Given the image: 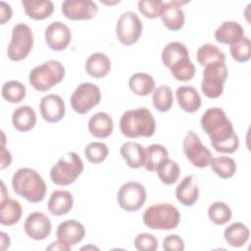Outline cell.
I'll return each instance as SVG.
<instances>
[{
	"label": "cell",
	"instance_id": "cell-42",
	"mask_svg": "<svg viewBox=\"0 0 251 251\" xmlns=\"http://www.w3.org/2000/svg\"><path fill=\"white\" fill-rule=\"evenodd\" d=\"M164 2L161 0H140L137 7L141 15L147 19L160 18Z\"/></svg>",
	"mask_w": 251,
	"mask_h": 251
},
{
	"label": "cell",
	"instance_id": "cell-25",
	"mask_svg": "<svg viewBox=\"0 0 251 251\" xmlns=\"http://www.w3.org/2000/svg\"><path fill=\"white\" fill-rule=\"evenodd\" d=\"M120 153L126 165L131 169L144 166L145 148L137 142H126L121 146Z\"/></svg>",
	"mask_w": 251,
	"mask_h": 251
},
{
	"label": "cell",
	"instance_id": "cell-2",
	"mask_svg": "<svg viewBox=\"0 0 251 251\" xmlns=\"http://www.w3.org/2000/svg\"><path fill=\"white\" fill-rule=\"evenodd\" d=\"M12 187L30 203L41 202L46 195L45 181L39 173L30 168H21L13 175Z\"/></svg>",
	"mask_w": 251,
	"mask_h": 251
},
{
	"label": "cell",
	"instance_id": "cell-39",
	"mask_svg": "<svg viewBox=\"0 0 251 251\" xmlns=\"http://www.w3.org/2000/svg\"><path fill=\"white\" fill-rule=\"evenodd\" d=\"M170 70L173 76L179 81H188L192 79L195 75V67L189 58L180 59L176 62Z\"/></svg>",
	"mask_w": 251,
	"mask_h": 251
},
{
	"label": "cell",
	"instance_id": "cell-23",
	"mask_svg": "<svg viewBox=\"0 0 251 251\" xmlns=\"http://www.w3.org/2000/svg\"><path fill=\"white\" fill-rule=\"evenodd\" d=\"M89 132L97 138H106L112 134L114 123L110 115L105 112H98L91 116L88 121Z\"/></svg>",
	"mask_w": 251,
	"mask_h": 251
},
{
	"label": "cell",
	"instance_id": "cell-6",
	"mask_svg": "<svg viewBox=\"0 0 251 251\" xmlns=\"http://www.w3.org/2000/svg\"><path fill=\"white\" fill-rule=\"evenodd\" d=\"M83 168L80 157L75 152H68L51 168L50 178L56 185L67 186L76 180Z\"/></svg>",
	"mask_w": 251,
	"mask_h": 251
},
{
	"label": "cell",
	"instance_id": "cell-27",
	"mask_svg": "<svg viewBox=\"0 0 251 251\" xmlns=\"http://www.w3.org/2000/svg\"><path fill=\"white\" fill-rule=\"evenodd\" d=\"M22 4L25 14L36 21L50 17L54 11V4L49 0H23Z\"/></svg>",
	"mask_w": 251,
	"mask_h": 251
},
{
	"label": "cell",
	"instance_id": "cell-15",
	"mask_svg": "<svg viewBox=\"0 0 251 251\" xmlns=\"http://www.w3.org/2000/svg\"><path fill=\"white\" fill-rule=\"evenodd\" d=\"M45 41L54 51L65 50L72 40V32L67 25L57 21L51 23L45 29Z\"/></svg>",
	"mask_w": 251,
	"mask_h": 251
},
{
	"label": "cell",
	"instance_id": "cell-13",
	"mask_svg": "<svg viewBox=\"0 0 251 251\" xmlns=\"http://www.w3.org/2000/svg\"><path fill=\"white\" fill-rule=\"evenodd\" d=\"M62 13L72 21H87L96 16L98 6L91 0H66L62 3Z\"/></svg>",
	"mask_w": 251,
	"mask_h": 251
},
{
	"label": "cell",
	"instance_id": "cell-19",
	"mask_svg": "<svg viewBox=\"0 0 251 251\" xmlns=\"http://www.w3.org/2000/svg\"><path fill=\"white\" fill-rule=\"evenodd\" d=\"M176 197L183 206H193L199 197L197 179L194 176H186L176 188Z\"/></svg>",
	"mask_w": 251,
	"mask_h": 251
},
{
	"label": "cell",
	"instance_id": "cell-50",
	"mask_svg": "<svg viewBox=\"0 0 251 251\" xmlns=\"http://www.w3.org/2000/svg\"><path fill=\"white\" fill-rule=\"evenodd\" d=\"M84 249H96V250H98V248L97 247H95V246H84V247H82L81 248V250H84Z\"/></svg>",
	"mask_w": 251,
	"mask_h": 251
},
{
	"label": "cell",
	"instance_id": "cell-28",
	"mask_svg": "<svg viewBox=\"0 0 251 251\" xmlns=\"http://www.w3.org/2000/svg\"><path fill=\"white\" fill-rule=\"evenodd\" d=\"M250 231L246 225L240 222L229 225L224 231L226 242L231 247H242L249 239Z\"/></svg>",
	"mask_w": 251,
	"mask_h": 251
},
{
	"label": "cell",
	"instance_id": "cell-29",
	"mask_svg": "<svg viewBox=\"0 0 251 251\" xmlns=\"http://www.w3.org/2000/svg\"><path fill=\"white\" fill-rule=\"evenodd\" d=\"M23 209L19 201L6 198L0 205V223L3 226H13L17 224L22 217Z\"/></svg>",
	"mask_w": 251,
	"mask_h": 251
},
{
	"label": "cell",
	"instance_id": "cell-1",
	"mask_svg": "<svg viewBox=\"0 0 251 251\" xmlns=\"http://www.w3.org/2000/svg\"><path fill=\"white\" fill-rule=\"evenodd\" d=\"M200 124L217 152L231 154L237 150L239 138L234 131L232 123L222 108L207 109L201 117Z\"/></svg>",
	"mask_w": 251,
	"mask_h": 251
},
{
	"label": "cell",
	"instance_id": "cell-47",
	"mask_svg": "<svg viewBox=\"0 0 251 251\" xmlns=\"http://www.w3.org/2000/svg\"><path fill=\"white\" fill-rule=\"evenodd\" d=\"M71 248H72V247H70L69 245L65 244L64 242H62V241H60V240L58 239V240H56V241L52 242V244H51V245L47 246V247H46V250H55V251H57V250H59V251H70V250H71Z\"/></svg>",
	"mask_w": 251,
	"mask_h": 251
},
{
	"label": "cell",
	"instance_id": "cell-12",
	"mask_svg": "<svg viewBox=\"0 0 251 251\" xmlns=\"http://www.w3.org/2000/svg\"><path fill=\"white\" fill-rule=\"evenodd\" d=\"M147 193L145 187L136 181H127L124 183L117 194V200L120 207L127 212L139 210L146 201Z\"/></svg>",
	"mask_w": 251,
	"mask_h": 251
},
{
	"label": "cell",
	"instance_id": "cell-37",
	"mask_svg": "<svg viewBox=\"0 0 251 251\" xmlns=\"http://www.w3.org/2000/svg\"><path fill=\"white\" fill-rule=\"evenodd\" d=\"M231 209L225 202L215 201L208 208V217L215 225H226L231 220Z\"/></svg>",
	"mask_w": 251,
	"mask_h": 251
},
{
	"label": "cell",
	"instance_id": "cell-35",
	"mask_svg": "<svg viewBox=\"0 0 251 251\" xmlns=\"http://www.w3.org/2000/svg\"><path fill=\"white\" fill-rule=\"evenodd\" d=\"M210 166L214 173L223 179L229 178L236 173V163L233 159L226 156L212 158Z\"/></svg>",
	"mask_w": 251,
	"mask_h": 251
},
{
	"label": "cell",
	"instance_id": "cell-48",
	"mask_svg": "<svg viewBox=\"0 0 251 251\" xmlns=\"http://www.w3.org/2000/svg\"><path fill=\"white\" fill-rule=\"evenodd\" d=\"M0 235H1V247L0 248H1L2 251H4V250H6L7 248L10 247L11 240H10V237L3 231H1Z\"/></svg>",
	"mask_w": 251,
	"mask_h": 251
},
{
	"label": "cell",
	"instance_id": "cell-41",
	"mask_svg": "<svg viewBox=\"0 0 251 251\" xmlns=\"http://www.w3.org/2000/svg\"><path fill=\"white\" fill-rule=\"evenodd\" d=\"M229 51L234 61L239 63H245L249 61L251 57V43L249 37L245 36L242 40L231 44Z\"/></svg>",
	"mask_w": 251,
	"mask_h": 251
},
{
	"label": "cell",
	"instance_id": "cell-9",
	"mask_svg": "<svg viewBox=\"0 0 251 251\" xmlns=\"http://www.w3.org/2000/svg\"><path fill=\"white\" fill-rule=\"evenodd\" d=\"M101 100L99 87L91 82L80 83L71 95L70 101L73 110L77 114H86Z\"/></svg>",
	"mask_w": 251,
	"mask_h": 251
},
{
	"label": "cell",
	"instance_id": "cell-4",
	"mask_svg": "<svg viewBox=\"0 0 251 251\" xmlns=\"http://www.w3.org/2000/svg\"><path fill=\"white\" fill-rule=\"evenodd\" d=\"M143 223L151 229L171 230L180 222V214L176 207L170 203H158L148 207L142 216Z\"/></svg>",
	"mask_w": 251,
	"mask_h": 251
},
{
	"label": "cell",
	"instance_id": "cell-16",
	"mask_svg": "<svg viewBox=\"0 0 251 251\" xmlns=\"http://www.w3.org/2000/svg\"><path fill=\"white\" fill-rule=\"evenodd\" d=\"M39 111L41 117L47 123H58L65 116V102L63 98L57 94L45 95L40 100Z\"/></svg>",
	"mask_w": 251,
	"mask_h": 251
},
{
	"label": "cell",
	"instance_id": "cell-46",
	"mask_svg": "<svg viewBox=\"0 0 251 251\" xmlns=\"http://www.w3.org/2000/svg\"><path fill=\"white\" fill-rule=\"evenodd\" d=\"M2 135H3V142H2V157H1V166H0V169L1 170H4L5 168L9 167L11 162H12V155L11 153L6 150L5 148V137H4V134L2 132Z\"/></svg>",
	"mask_w": 251,
	"mask_h": 251
},
{
	"label": "cell",
	"instance_id": "cell-45",
	"mask_svg": "<svg viewBox=\"0 0 251 251\" xmlns=\"http://www.w3.org/2000/svg\"><path fill=\"white\" fill-rule=\"evenodd\" d=\"M12 8L11 6L4 2V1H0V23L1 25H4L6 22L10 21L12 18Z\"/></svg>",
	"mask_w": 251,
	"mask_h": 251
},
{
	"label": "cell",
	"instance_id": "cell-17",
	"mask_svg": "<svg viewBox=\"0 0 251 251\" xmlns=\"http://www.w3.org/2000/svg\"><path fill=\"white\" fill-rule=\"evenodd\" d=\"M187 1L174 0L170 2H164L161 19L164 25L173 31L179 30L184 25V13L181 9V5L186 4Z\"/></svg>",
	"mask_w": 251,
	"mask_h": 251
},
{
	"label": "cell",
	"instance_id": "cell-20",
	"mask_svg": "<svg viewBox=\"0 0 251 251\" xmlns=\"http://www.w3.org/2000/svg\"><path fill=\"white\" fill-rule=\"evenodd\" d=\"M215 38L223 44H234L245 37L244 28L234 21H226L215 30Z\"/></svg>",
	"mask_w": 251,
	"mask_h": 251
},
{
	"label": "cell",
	"instance_id": "cell-44",
	"mask_svg": "<svg viewBox=\"0 0 251 251\" xmlns=\"http://www.w3.org/2000/svg\"><path fill=\"white\" fill-rule=\"evenodd\" d=\"M163 249L166 251H182L184 250V242L177 234H170L163 240Z\"/></svg>",
	"mask_w": 251,
	"mask_h": 251
},
{
	"label": "cell",
	"instance_id": "cell-3",
	"mask_svg": "<svg viewBox=\"0 0 251 251\" xmlns=\"http://www.w3.org/2000/svg\"><path fill=\"white\" fill-rule=\"evenodd\" d=\"M120 129L128 138L151 137L156 129L155 119L147 108L126 111L120 119Z\"/></svg>",
	"mask_w": 251,
	"mask_h": 251
},
{
	"label": "cell",
	"instance_id": "cell-40",
	"mask_svg": "<svg viewBox=\"0 0 251 251\" xmlns=\"http://www.w3.org/2000/svg\"><path fill=\"white\" fill-rule=\"evenodd\" d=\"M109 154L108 146L103 142H90L84 148L86 159L92 164L102 163Z\"/></svg>",
	"mask_w": 251,
	"mask_h": 251
},
{
	"label": "cell",
	"instance_id": "cell-33",
	"mask_svg": "<svg viewBox=\"0 0 251 251\" xmlns=\"http://www.w3.org/2000/svg\"><path fill=\"white\" fill-rule=\"evenodd\" d=\"M169 157V152L161 144H151L145 148L144 168L149 172H156L160 163Z\"/></svg>",
	"mask_w": 251,
	"mask_h": 251
},
{
	"label": "cell",
	"instance_id": "cell-49",
	"mask_svg": "<svg viewBox=\"0 0 251 251\" xmlns=\"http://www.w3.org/2000/svg\"><path fill=\"white\" fill-rule=\"evenodd\" d=\"M1 184H2V191H1V201L8 198V193H6V187H5V184L3 181H1Z\"/></svg>",
	"mask_w": 251,
	"mask_h": 251
},
{
	"label": "cell",
	"instance_id": "cell-26",
	"mask_svg": "<svg viewBox=\"0 0 251 251\" xmlns=\"http://www.w3.org/2000/svg\"><path fill=\"white\" fill-rule=\"evenodd\" d=\"M12 123L14 127L22 132L32 129L36 124V114L29 106H21L12 114Z\"/></svg>",
	"mask_w": 251,
	"mask_h": 251
},
{
	"label": "cell",
	"instance_id": "cell-34",
	"mask_svg": "<svg viewBox=\"0 0 251 251\" xmlns=\"http://www.w3.org/2000/svg\"><path fill=\"white\" fill-rule=\"evenodd\" d=\"M160 180L167 184L172 185L178 180L180 175V168L178 164L169 158L163 160L156 170Z\"/></svg>",
	"mask_w": 251,
	"mask_h": 251
},
{
	"label": "cell",
	"instance_id": "cell-31",
	"mask_svg": "<svg viewBox=\"0 0 251 251\" xmlns=\"http://www.w3.org/2000/svg\"><path fill=\"white\" fill-rule=\"evenodd\" d=\"M128 86L134 94L147 96L154 90L155 80L146 73H135L129 77Z\"/></svg>",
	"mask_w": 251,
	"mask_h": 251
},
{
	"label": "cell",
	"instance_id": "cell-5",
	"mask_svg": "<svg viewBox=\"0 0 251 251\" xmlns=\"http://www.w3.org/2000/svg\"><path fill=\"white\" fill-rule=\"evenodd\" d=\"M65 77V67L57 60H49L31 69L28 75L30 85L37 91H47Z\"/></svg>",
	"mask_w": 251,
	"mask_h": 251
},
{
	"label": "cell",
	"instance_id": "cell-30",
	"mask_svg": "<svg viewBox=\"0 0 251 251\" xmlns=\"http://www.w3.org/2000/svg\"><path fill=\"white\" fill-rule=\"evenodd\" d=\"M161 58L164 65L170 69L180 59L189 58V52L183 43L179 41H172L163 48Z\"/></svg>",
	"mask_w": 251,
	"mask_h": 251
},
{
	"label": "cell",
	"instance_id": "cell-43",
	"mask_svg": "<svg viewBox=\"0 0 251 251\" xmlns=\"http://www.w3.org/2000/svg\"><path fill=\"white\" fill-rule=\"evenodd\" d=\"M134 246L138 251H155L158 249V239L151 233H139L134 238Z\"/></svg>",
	"mask_w": 251,
	"mask_h": 251
},
{
	"label": "cell",
	"instance_id": "cell-8",
	"mask_svg": "<svg viewBox=\"0 0 251 251\" xmlns=\"http://www.w3.org/2000/svg\"><path fill=\"white\" fill-rule=\"evenodd\" d=\"M228 71L225 63H213L205 66L201 90L208 98H218L223 94L224 84L227 78Z\"/></svg>",
	"mask_w": 251,
	"mask_h": 251
},
{
	"label": "cell",
	"instance_id": "cell-22",
	"mask_svg": "<svg viewBox=\"0 0 251 251\" xmlns=\"http://www.w3.org/2000/svg\"><path fill=\"white\" fill-rule=\"evenodd\" d=\"M74 206V198L67 190H55L49 197L47 207L53 216H63L68 214Z\"/></svg>",
	"mask_w": 251,
	"mask_h": 251
},
{
	"label": "cell",
	"instance_id": "cell-7",
	"mask_svg": "<svg viewBox=\"0 0 251 251\" xmlns=\"http://www.w3.org/2000/svg\"><path fill=\"white\" fill-rule=\"evenodd\" d=\"M33 47V34L31 28L19 23L12 29L11 41L8 45L7 55L10 60L19 62L27 57Z\"/></svg>",
	"mask_w": 251,
	"mask_h": 251
},
{
	"label": "cell",
	"instance_id": "cell-11",
	"mask_svg": "<svg viewBox=\"0 0 251 251\" xmlns=\"http://www.w3.org/2000/svg\"><path fill=\"white\" fill-rule=\"evenodd\" d=\"M182 147L185 157L193 166L197 168H206L210 165L213 155L193 130H189L185 134L182 141Z\"/></svg>",
	"mask_w": 251,
	"mask_h": 251
},
{
	"label": "cell",
	"instance_id": "cell-38",
	"mask_svg": "<svg viewBox=\"0 0 251 251\" xmlns=\"http://www.w3.org/2000/svg\"><path fill=\"white\" fill-rule=\"evenodd\" d=\"M1 94L6 101L19 103L25 97V87L18 80H9L2 85Z\"/></svg>",
	"mask_w": 251,
	"mask_h": 251
},
{
	"label": "cell",
	"instance_id": "cell-14",
	"mask_svg": "<svg viewBox=\"0 0 251 251\" xmlns=\"http://www.w3.org/2000/svg\"><path fill=\"white\" fill-rule=\"evenodd\" d=\"M26 235L33 240H43L49 236L52 225L50 219L41 212L30 213L24 224Z\"/></svg>",
	"mask_w": 251,
	"mask_h": 251
},
{
	"label": "cell",
	"instance_id": "cell-18",
	"mask_svg": "<svg viewBox=\"0 0 251 251\" xmlns=\"http://www.w3.org/2000/svg\"><path fill=\"white\" fill-rule=\"evenodd\" d=\"M56 235L60 241L72 247L83 239L85 235V228L78 221L67 220L58 226Z\"/></svg>",
	"mask_w": 251,
	"mask_h": 251
},
{
	"label": "cell",
	"instance_id": "cell-36",
	"mask_svg": "<svg viewBox=\"0 0 251 251\" xmlns=\"http://www.w3.org/2000/svg\"><path fill=\"white\" fill-rule=\"evenodd\" d=\"M152 103L155 109L161 113L168 112L174 104L173 91L168 85L158 86L152 94Z\"/></svg>",
	"mask_w": 251,
	"mask_h": 251
},
{
	"label": "cell",
	"instance_id": "cell-24",
	"mask_svg": "<svg viewBox=\"0 0 251 251\" xmlns=\"http://www.w3.org/2000/svg\"><path fill=\"white\" fill-rule=\"evenodd\" d=\"M84 68L90 76L101 78L109 74L111 70V61L106 54L96 52L86 59Z\"/></svg>",
	"mask_w": 251,
	"mask_h": 251
},
{
	"label": "cell",
	"instance_id": "cell-21",
	"mask_svg": "<svg viewBox=\"0 0 251 251\" xmlns=\"http://www.w3.org/2000/svg\"><path fill=\"white\" fill-rule=\"evenodd\" d=\"M176 96L178 106L185 113H195L201 107V97L198 91L188 85H182L176 88Z\"/></svg>",
	"mask_w": 251,
	"mask_h": 251
},
{
	"label": "cell",
	"instance_id": "cell-10",
	"mask_svg": "<svg viewBox=\"0 0 251 251\" xmlns=\"http://www.w3.org/2000/svg\"><path fill=\"white\" fill-rule=\"evenodd\" d=\"M143 25L136 13L126 11L118 19L116 25V33L119 41L124 45H132L140 37Z\"/></svg>",
	"mask_w": 251,
	"mask_h": 251
},
{
	"label": "cell",
	"instance_id": "cell-32",
	"mask_svg": "<svg viewBox=\"0 0 251 251\" xmlns=\"http://www.w3.org/2000/svg\"><path fill=\"white\" fill-rule=\"evenodd\" d=\"M196 59L199 65L207 66L213 63H225L226 55L216 45L206 43L201 45L196 53Z\"/></svg>",
	"mask_w": 251,
	"mask_h": 251
}]
</instances>
